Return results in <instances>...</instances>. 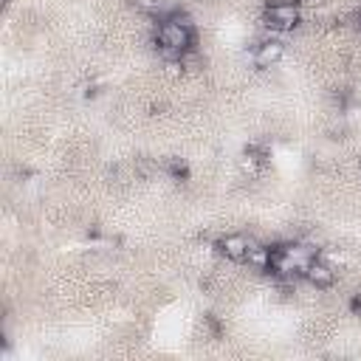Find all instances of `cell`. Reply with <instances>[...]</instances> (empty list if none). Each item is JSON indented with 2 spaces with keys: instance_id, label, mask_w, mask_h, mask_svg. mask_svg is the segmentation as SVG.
I'll return each instance as SVG.
<instances>
[{
  "instance_id": "obj_10",
  "label": "cell",
  "mask_w": 361,
  "mask_h": 361,
  "mask_svg": "<svg viewBox=\"0 0 361 361\" xmlns=\"http://www.w3.org/2000/svg\"><path fill=\"white\" fill-rule=\"evenodd\" d=\"M135 6L149 11V14H158V0H135Z\"/></svg>"
},
{
  "instance_id": "obj_8",
  "label": "cell",
  "mask_w": 361,
  "mask_h": 361,
  "mask_svg": "<svg viewBox=\"0 0 361 361\" xmlns=\"http://www.w3.org/2000/svg\"><path fill=\"white\" fill-rule=\"evenodd\" d=\"M237 166H240V172H245V175H257V172L265 166V155H262L257 147H248V149L237 158Z\"/></svg>"
},
{
  "instance_id": "obj_2",
  "label": "cell",
  "mask_w": 361,
  "mask_h": 361,
  "mask_svg": "<svg viewBox=\"0 0 361 361\" xmlns=\"http://www.w3.org/2000/svg\"><path fill=\"white\" fill-rule=\"evenodd\" d=\"M316 257L313 248L302 245V243H285V245H274V254H271V274L279 276V279H296V276H305L310 259Z\"/></svg>"
},
{
  "instance_id": "obj_6",
  "label": "cell",
  "mask_w": 361,
  "mask_h": 361,
  "mask_svg": "<svg viewBox=\"0 0 361 361\" xmlns=\"http://www.w3.org/2000/svg\"><path fill=\"white\" fill-rule=\"evenodd\" d=\"M305 279L313 285V288H330L336 282V265H330L324 257H313L307 271H305Z\"/></svg>"
},
{
  "instance_id": "obj_7",
  "label": "cell",
  "mask_w": 361,
  "mask_h": 361,
  "mask_svg": "<svg viewBox=\"0 0 361 361\" xmlns=\"http://www.w3.org/2000/svg\"><path fill=\"white\" fill-rule=\"evenodd\" d=\"M271 254H274V245H262V243H254L251 240L243 262H248L254 271H268L271 268Z\"/></svg>"
},
{
  "instance_id": "obj_5",
  "label": "cell",
  "mask_w": 361,
  "mask_h": 361,
  "mask_svg": "<svg viewBox=\"0 0 361 361\" xmlns=\"http://www.w3.org/2000/svg\"><path fill=\"white\" fill-rule=\"evenodd\" d=\"M248 245H251V240H248L245 234H223V237L214 243L217 254L226 257V259H231V262H243Z\"/></svg>"
},
{
  "instance_id": "obj_4",
  "label": "cell",
  "mask_w": 361,
  "mask_h": 361,
  "mask_svg": "<svg viewBox=\"0 0 361 361\" xmlns=\"http://www.w3.org/2000/svg\"><path fill=\"white\" fill-rule=\"evenodd\" d=\"M285 56V45L279 39H262L259 45H254V54H251V62L265 71V68H274L279 59Z\"/></svg>"
},
{
  "instance_id": "obj_9",
  "label": "cell",
  "mask_w": 361,
  "mask_h": 361,
  "mask_svg": "<svg viewBox=\"0 0 361 361\" xmlns=\"http://www.w3.org/2000/svg\"><path fill=\"white\" fill-rule=\"evenodd\" d=\"M164 166H166V172H169L175 180H186V178H189V164H186L183 158H169Z\"/></svg>"
},
{
  "instance_id": "obj_12",
  "label": "cell",
  "mask_w": 361,
  "mask_h": 361,
  "mask_svg": "<svg viewBox=\"0 0 361 361\" xmlns=\"http://www.w3.org/2000/svg\"><path fill=\"white\" fill-rule=\"evenodd\" d=\"M355 28H358V31H361V11H358V14H355Z\"/></svg>"
},
{
  "instance_id": "obj_1",
  "label": "cell",
  "mask_w": 361,
  "mask_h": 361,
  "mask_svg": "<svg viewBox=\"0 0 361 361\" xmlns=\"http://www.w3.org/2000/svg\"><path fill=\"white\" fill-rule=\"evenodd\" d=\"M155 45H158L164 59H180V54L195 48V25L189 23V17L169 11V14L158 17Z\"/></svg>"
},
{
  "instance_id": "obj_3",
  "label": "cell",
  "mask_w": 361,
  "mask_h": 361,
  "mask_svg": "<svg viewBox=\"0 0 361 361\" xmlns=\"http://www.w3.org/2000/svg\"><path fill=\"white\" fill-rule=\"evenodd\" d=\"M262 20H265V25L274 28V31H293V28L302 23V8H299V3H293V0H276V3L265 6Z\"/></svg>"
},
{
  "instance_id": "obj_11",
  "label": "cell",
  "mask_w": 361,
  "mask_h": 361,
  "mask_svg": "<svg viewBox=\"0 0 361 361\" xmlns=\"http://www.w3.org/2000/svg\"><path fill=\"white\" fill-rule=\"evenodd\" d=\"M350 307H353V313H361V296H353Z\"/></svg>"
}]
</instances>
